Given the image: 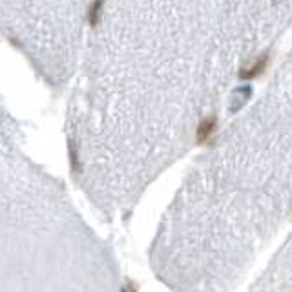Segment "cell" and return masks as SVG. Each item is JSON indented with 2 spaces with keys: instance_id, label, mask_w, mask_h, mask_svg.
I'll list each match as a JSON object with an SVG mask.
<instances>
[{
  "instance_id": "cell-1",
  "label": "cell",
  "mask_w": 292,
  "mask_h": 292,
  "mask_svg": "<svg viewBox=\"0 0 292 292\" xmlns=\"http://www.w3.org/2000/svg\"><path fill=\"white\" fill-rule=\"evenodd\" d=\"M268 64V57L265 55V57H261V59L257 60L256 64L252 66V68H249V70H241L239 72V77L241 79H252V77H257L261 72H265V68H267Z\"/></svg>"
}]
</instances>
